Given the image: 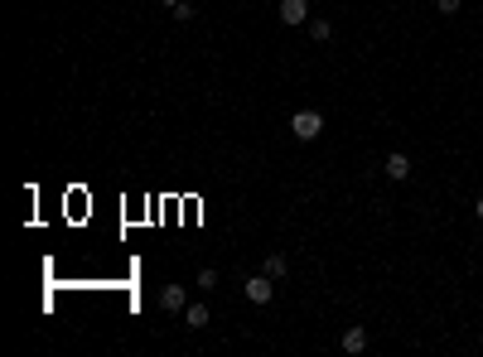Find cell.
Returning <instances> with one entry per match:
<instances>
[{
	"mask_svg": "<svg viewBox=\"0 0 483 357\" xmlns=\"http://www.w3.org/2000/svg\"><path fill=\"white\" fill-rule=\"evenodd\" d=\"M290 131L300 135V140H319V135H324V116H319L314 106H300V111L290 116Z\"/></svg>",
	"mask_w": 483,
	"mask_h": 357,
	"instance_id": "6da1fadb",
	"label": "cell"
},
{
	"mask_svg": "<svg viewBox=\"0 0 483 357\" xmlns=\"http://www.w3.org/2000/svg\"><path fill=\"white\" fill-rule=\"evenodd\" d=\"M280 24H290V29H300V24H309V0H280Z\"/></svg>",
	"mask_w": 483,
	"mask_h": 357,
	"instance_id": "7a4b0ae2",
	"label": "cell"
},
{
	"mask_svg": "<svg viewBox=\"0 0 483 357\" xmlns=\"http://www.w3.org/2000/svg\"><path fill=\"white\" fill-rule=\"evenodd\" d=\"M382 174L396 178V183H401V178H411V160H406L401 150H392V155H387V164H382Z\"/></svg>",
	"mask_w": 483,
	"mask_h": 357,
	"instance_id": "5b68a950",
	"label": "cell"
},
{
	"mask_svg": "<svg viewBox=\"0 0 483 357\" xmlns=\"http://www.w3.org/2000/svg\"><path fill=\"white\" fill-rule=\"evenodd\" d=\"M435 10L440 15H459V0H435Z\"/></svg>",
	"mask_w": 483,
	"mask_h": 357,
	"instance_id": "8fae6325",
	"label": "cell"
},
{
	"mask_svg": "<svg viewBox=\"0 0 483 357\" xmlns=\"http://www.w3.org/2000/svg\"><path fill=\"white\" fill-rule=\"evenodd\" d=\"M165 5H170V10H175V5H184V0H165Z\"/></svg>",
	"mask_w": 483,
	"mask_h": 357,
	"instance_id": "4fadbf2b",
	"label": "cell"
},
{
	"mask_svg": "<svg viewBox=\"0 0 483 357\" xmlns=\"http://www.w3.org/2000/svg\"><path fill=\"white\" fill-rule=\"evenodd\" d=\"M339 348H343V353H362V348H367V328H362V323H353V328H343V338H339Z\"/></svg>",
	"mask_w": 483,
	"mask_h": 357,
	"instance_id": "8992f818",
	"label": "cell"
},
{
	"mask_svg": "<svg viewBox=\"0 0 483 357\" xmlns=\"http://www.w3.org/2000/svg\"><path fill=\"white\" fill-rule=\"evenodd\" d=\"M329 34H334V24H329V20H309V39H319V44H324Z\"/></svg>",
	"mask_w": 483,
	"mask_h": 357,
	"instance_id": "ba28073f",
	"label": "cell"
},
{
	"mask_svg": "<svg viewBox=\"0 0 483 357\" xmlns=\"http://www.w3.org/2000/svg\"><path fill=\"white\" fill-rule=\"evenodd\" d=\"M160 309H165V314H184V309H189L184 285H165V290H160Z\"/></svg>",
	"mask_w": 483,
	"mask_h": 357,
	"instance_id": "277c9868",
	"label": "cell"
},
{
	"mask_svg": "<svg viewBox=\"0 0 483 357\" xmlns=\"http://www.w3.org/2000/svg\"><path fill=\"white\" fill-rule=\"evenodd\" d=\"M474 218H479V223H483V193H479V203H474Z\"/></svg>",
	"mask_w": 483,
	"mask_h": 357,
	"instance_id": "7c38bea8",
	"label": "cell"
},
{
	"mask_svg": "<svg viewBox=\"0 0 483 357\" xmlns=\"http://www.w3.org/2000/svg\"><path fill=\"white\" fill-rule=\"evenodd\" d=\"M198 290H218V270H213V266L198 270Z\"/></svg>",
	"mask_w": 483,
	"mask_h": 357,
	"instance_id": "9c48e42d",
	"label": "cell"
},
{
	"mask_svg": "<svg viewBox=\"0 0 483 357\" xmlns=\"http://www.w3.org/2000/svg\"><path fill=\"white\" fill-rule=\"evenodd\" d=\"M266 275L280 280V275H285V256H266Z\"/></svg>",
	"mask_w": 483,
	"mask_h": 357,
	"instance_id": "30bf717a",
	"label": "cell"
},
{
	"mask_svg": "<svg viewBox=\"0 0 483 357\" xmlns=\"http://www.w3.org/2000/svg\"><path fill=\"white\" fill-rule=\"evenodd\" d=\"M208 323H213V309H208V304H189V309H184V328L198 333V328H208Z\"/></svg>",
	"mask_w": 483,
	"mask_h": 357,
	"instance_id": "52a82bcc",
	"label": "cell"
},
{
	"mask_svg": "<svg viewBox=\"0 0 483 357\" xmlns=\"http://www.w3.org/2000/svg\"><path fill=\"white\" fill-rule=\"evenodd\" d=\"M242 290H247V300H252V304H271V295H275L271 275H252V280H247Z\"/></svg>",
	"mask_w": 483,
	"mask_h": 357,
	"instance_id": "3957f363",
	"label": "cell"
}]
</instances>
